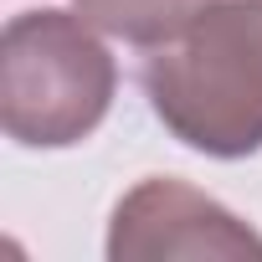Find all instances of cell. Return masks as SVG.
I'll list each match as a JSON object with an SVG mask.
<instances>
[{"mask_svg":"<svg viewBox=\"0 0 262 262\" xmlns=\"http://www.w3.org/2000/svg\"><path fill=\"white\" fill-rule=\"evenodd\" d=\"M113 88L118 67L82 11H26L0 36V123L26 149L82 144Z\"/></svg>","mask_w":262,"mask_h":262,"instance_id":"2","label":"cell"},{"mask_svg":"<svg viewBox=\"0 0 262 262\" xmlns=\"http://www.w3.org/2000/svg\"><path fill=\"white\" fill-rule=\"evenodd\" d=\"M144 93L170 134L211 160L262 149V0H216L185 36L155 47Z\"/></svg>","mask_w":262,"mask_h":262,"instance_id":"1","label":"cell"},{"mask_svg":"<svg viewBox=\"0 0 262 262\" xmlns=\"http://www.w3.org/2000/svg\"><path fill=\"white\" fill-rule=\"evenodd\" d=\"M206 6H216V0H77V11L98 31L128 47H149V52L185 36Z\"/></svg>","mask_w":262,"mask_h":262,"instance_id":"4","label":"cell"},{"mask_svg":"<svg viewBox=\"0 0 262 262\" xmlns=\"http://www.w3.org/2000/svg\"><path fill=\"white\" fill-rule=\"evenodd\" d=\"M108 257L113 262H160V257H257L262 262V236L206 190L155 175V180H139L113 206Z\"/></svg>","mask_w":262,"mask_h":262,"instance_id":"3","label":"cell"}]
</instances>
